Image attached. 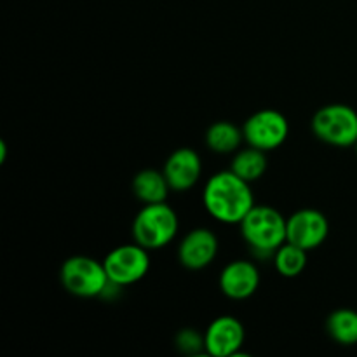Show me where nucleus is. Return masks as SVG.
Returning <instances> with one entry per match:
<instances>
[{
    "mask_svg": "<svg viewBox=\"0 0 357 357\" xmlns=\"http://www.w3.org/2000/svg\"><path fill=\"white\" fill-rule=\"evenodd\" d=\"M202 204L216 222L223 225H239L255 206L251 183L237 176L232 169L218 171L206 181Z\"/></svg>",
    "mask_w": 357,
    "mask_h": 357,
    "instance_id": "1",
    "label": "nucleus"
},
{
    "mask_svg": "<svg viewBox=\"0 0 357 357\" xmlns=\"http://www.w3.org/2000/svg\"><path fill=\"white\" fill-rule=\"evenodd\" d=\"M328 335L340 345L357 344V312L352 309H338L328 316Z\"/></svg>",
    "mask_w": 357,
    "mask_h": 357,
    "instance_id": "16",
    "label": "nucleus"
},
{
    "mask_svg": "<svg viewBox=\"0 0 357 357\" xmlns=\"http://www.w3.org/2000/svg\"><path fill=\"white\" fill-rule=\"evenodd\" d=\"M180 230L176 211L166 202L145 204L132 220V239L149 251L162 250L174 241Z\"/></svg>",
    "mask_w": 357,
    "mask_h": 357,
    "instance_id": "3",
    "label": "nucleus"
},
{
    "mask_svg": "<svg viewBox=\"0 0 357 357\" xmlns=\"http://www.w3.org/2000/svg\"><path fill=\"white\" fill-rule=\"evenodd\" d=\"M59 279H61L63 288L79 298L101 296L110 282L103 261L84 257V255H77L65 260L59 272Z\"/></svg>",
    "mask_w": 357,
    "mask_h": 357,
    "instance_id": "5",
    "label": "nucleus"
},
{
    "mask_svg": "<svg viewBox=\"0 0 357 357\" xmlns=\"http://www.w3.org/2000/svg\"><path fill=\"white\" fill-rule=\"evenodd\" d=\"M307 253H309L307 250L286 241V243L275 251L274 257H272L275 271H278L282 278H298L307 267Z\"/></svg>",
    "mask_w": 357,
    "mask_h": 357,
    "instance_id": "17",
    "label": "nucleus"
},
{
    "mask_svg": "<svg viewBox=\"0 0 357 357\" xmlns=\"http://www.w3.org/2000/svg\"><path fill=\"white\" fill-rule=\"evenodd\" d=\"M162 173L169 183L171 190L187 192L197 185L202 176L201 155L190 146L178 149L167 157Z\"/></svg>",
    "mask_w": 357,
    "mask_h": 357,
    "instance_id": "11",
    "label": "nucleus"
},
{
    "mask_svg": "<svg viewBox=\"0 0 357 357\" xmlns=\"http://www.w3.org/2000/svg\"><path fill=\"white\" fill-rule=\"evenodd\" d=\"M312 132L331 146L347 149L357 143V112L344 103L319 108L312 117Z\"/></svg>",
    "mask_w": 357,
    "mask_h": 357,
    "instance_id": "4",
    "label": "nucleus"
},
{
    "mask_svg": "<svg viewBox=\"0 0 357 357\" xmlns=\"http://www.w3.org/2000/svg\"><path fill=\"white\" fill-rule=\"evenodd\" d=\"M244 326L237 317L220 316L213 321L204 333L206 354L213 357H232L241 354L244 345Z\"/></svg>",
    "mask_w": 357,
    "mask_h": 357,
    "instance_id": "10",
    "label": "nucleus"
},
{
    "mask_svg": "<svg viewBox=\"0 0 357 357\" xmlns=\"http://www.w3.org/2000/svg\"><path fill=\"white\" fill-rule=\"evenodd\" d=\"M356 153H357V143H356Z\"/></svg>",
    "mask_w": 357,
    "mask_h": 357,
    "instance_id": "20",
    "label": "nucleus"
},
{
    "mask_svg": "<svg viewBox=\"0 0 357 357\" xmlns=\"http://www.w3.org/2000/svg\"><path fill=\"white\" fill-rule=\"evenodd\" d=\"M267 152L248 145V149L237 150V152L234 153L230 169H232L237 176L243 178V180L253 183V181L260 180V178L264 176L265 171H267Z\"/></svg>",
    "mask_w": 357,
    "mask_h": 357,
    "instance_id": "15",
    "label": "nucleus"
},
{
    "mask_svg": "<svg viewBox=\"0 0 357 357\" xmlns=\"http://www.w3.org/2000/svg\"><path fill=\"white\" fill-rule=\"evenodd\" d=\"M288 243L307 251L317 250L330 234L328 218L317 209H300L288 218Z\"/></svg>",
    "mask_w": 357,
    "mask_h": 357,
    "instance_id": "8",
    "label": "nucleus"
},
{
    "mask_svg": "<svg viewBox=\"0 0 357 357\" xmlns=\"http://www.w3.org/2000/svg\"><path fill=\"white\" fill-rule=\"evenodd\" d=\"M176 349L183 354H206V342H204V335L197 333L192 328H185L181 330L180 333L176 335Z\"/></svg>",
    "mask_w": 357,
    "mask_h": 357,
    "instance_id": "18",
    "label": "nucleus"
},
{
    "mask_svg": "<svg viewBox=\"0 0 357 357\" xmlns=\"http://www.w3.org/2000/svg\"><path fill=\"white\" fill-rule=\"evenodd\" d=\"M244 142L243 128L230 121H218L206 131V145L211 152L220 155L236 153Z\"/></svg>",
    "mask_w": 357,
    "mask_h": 357,
    "instance_id": "14",
    "label": "nucleus"
},
{
    "mask_svg": "<svg viewBox=\"0 0 357 357\" xmlns=\"http://www.w3.org/2000/svg\"><path fill=\"white\" fill-rule=\"evenodd\" d=\"M218 237L206 227L190 230L178 246V260L188 271H202L215 261L218 255Z\"/></svg>",
    "mask_w": 357,
    "mask_h": 357,
    "instance_id": "9",
    "label": "nucleus"
},
{
    "mask_svg": "<svg viewBox=\"0 0 357 357\" xmlns=\"http://www.w3.org/2000/svg\"><path fill=\"white\" fill-rule=\"evenodd\" d=\"M169 183L162 171L143 169L132 178V194L143 204H157V202H166L169 195Z\"/></svg>",
    "mask_w": 357,
    "mask_h": 357,
    "instance_id": "13",
    "label": "nucleus"
},
{
    "mask_svg": "<svg viewBox=\"0 0 357 357\" xmlns=\"http://www.w3.org/2000/svg\"><path fill=\"white\" fill-rule=\"evenodd\" d=\"M220 289L230 300H246L260 288V271L250 260H234L223 267Z\"/></svg>",
    "mask_w": 357,
    "mask_h": 357,
    "instance_id": "12",
    "label": "nucleus"
},
{
    "mask_svg": "<svg viewBox=\"0 0 357 357\" xmlns=\"http://www.w3.org/2000/svg\"><path fill=\"white\" fill-rule=\"evenodd\" d=\"M7 159V145L6 142H0V164L6 162Z\"/></svg>",
    "mask_w": 357,
    "mask_h": 357,
    "instance_id": "19",
    "label": "nucleus"
},
{
    "mask_svg": "<svg viewBox=\"0 0 357 357\" xmlns=\"http://www.w3.org/2000/svg\"><path fill=\"white\" fill-rule=\"evenodd\" d=\"M243 132L248 145L272 152L288 139L289 122L281 112L267 108L250 115L243 124Z\"/></svg>",
    "mask_w": 357,
    "mask_h": 357,
    "instance_id": "7",
    "label": "nucleus"
},
{
    "mask_svg": "<svg viewBox=\"0 0 357 357\" xmlns=\"http://www.w3.org/2000/svg\"><path fill=\"white\" fill-rule=\"evenodd\" d=\"M103 265L108 279L126 288L142 281L149 274L150 255L149 250L139 246L138 243L122 244L105 257Z\"/></svg>",
    "mask_w": 357,
    "mask_h": 357,
    "instance_id": "6",
    "label": "nucleus"
},
{
    "mask_svg": "<svg viewBox=\"0 0 357 357\" xmlns=\"http://www.w3.org/2000/svg\"><path fill=\"white\" fill-rule=\"evenodd\" d=\"M288 218L267 204H255L239 223L244 243L257 257H274L288 241Z\"/></svg>",
    "mask_w": 357,
    "mask_h": 357,
    "instance_id": "2",
    "label": "nucleus"
}]
</instances>
